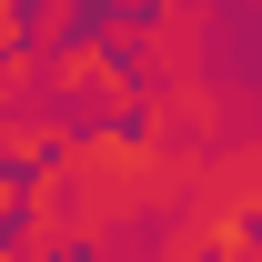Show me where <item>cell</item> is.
Listing matches in <instances>:
<instances>
[{"label": "cell", "instance_id": "1", "mask_svg": "<svg viewBox=\"0 0 262 262\" xmlns=\"http://www.w3.org/2000/svg\"><path fill=\"white\" fill-rule=\"evenodd\" d=\"M0 71H10V40H0Z\"/></svg>", "mask_w": 262, "mask_h": 262}]
</instances>
